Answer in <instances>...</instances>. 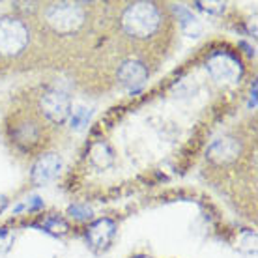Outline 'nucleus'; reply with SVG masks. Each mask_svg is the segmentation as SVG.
<instances>
[{
    "label": "nucleus",
    "instance_id": "1",
    "mask_svg": "<svg viewBox=\"0 0 258 258\" xmlns=\"http://www.w3.org/2000/svg\"><path fill=\"white\" fill-rule=\"evenodd\" d=\"M161 15L152 2H135L125 8L122 15V26L129 36L148 38L159 28Z\"/></svg>",
    "mask_w": 258,
    "mask_h": 258
},
{
    "label": "nucleus",
    "instance_id": "2",
    "mask_svg": "<svg viewBox=\"0 0 258 258\" xmlns=\"http://www.w3.org/2000/svg\"><path fill=\"white\" fill-rule=\"evenodd\" d=\"M28 38L30 34L23 21L13 19V17L0 19V54L4 56L19 54L28 45Z\"/></svg>",
    "mask_w": 258,
    "mask_h": 258
},
{
    "label": "nucleus",
    "instance_id": "3",
    "mask_svg": "<svg viewBox=\"0 0 258 258\" xmlns=\"http://www.w3.org/2000/svg\"><path fill=\"white\" fill-rule=\"evenodd\" d=\"M47 23L51 25L52 30L60 34H71L79 30L84 23V12L77 4L71 2H58L52 4L45 13Z\"/></svg>",
    "mask_w": 258,
    "mask_h": 258
},
{
    "label": "nucleus",
    "instance_id": "4",
    "mask_svg": "<svg viewBox=\"0 0 258 258\" xmlns=\"http://www.w3.org/2000/svg\"><path fill=\"white\" fill-rule=\"evenodd\" d=\"M208 71L213 79L228 84L239 83V79L243 75L241 62L228 52H213L208 58Z\"/></svg>",
    "mask_w": 258,
    "mask_h": 258
},
{
    "label": "nucleus",
    "instance_id": "5",
    "mask_svg": "<svg viewBox=\"0 0 258 258\" xmlns=\"http://www.w3.org/2000/svg\"><path fill=\"white\" fill-rule=\"evenodd\" d=\"M41 112L54 123L66 122V118L70 116L71 112L70 96L64 90H58V88L47 90L41 97Z\"/></svg>",
    "mask_w": 258,
    "mask_h": 258
},
{
    "label": "nucleus",
    "instance_id": "6",
    "mask_svg": "<svg viewBox=\"0 0 258 258\" xmlns=\"http://www.w3.org/2000/svg\"><path fill=\"white\" fill-rule=\"evenodd\" d=\"M60 168H62V161L56 154H45L41 155L38 161L34 163L30 178L36 185H45L49 181H52L58 176Z\"/></svg>",
    "mask_w": 258,
    "mask_h": 258
},
{
    "label": "nucleus",
    "instance_id": "7",
    "mask_svg": "<svg viewBox=\"0 0 258 258\" xmlns=\"http://www.w3.org/2000/svg\"><path fill=\"white\" fill-rule=\"evenodd\" d=\"M118 79L129 90H139L148 79V70L139 60H125L118 68Z\"/></svg>",
    "mask_w": 258,
    "mask_h": 258
},
{
    "label": "nucleus",
    "instance_id": "8",
    "mask_svg": "<svg viewBox=\"0 0 258 258\" xmlns=\"http://www.w3.org/2000/svg\"><path fill=\"white\" fill-rule=\"evenodd\" d=\"M114 234H116V225L112 221L99 219L88 228L86 238L94 249H107L110 245V241L114 239Z\"/></svg>",
    "mask_w": 258,
    "mask_h": 258
},
{
    "label": "nucleus",
    "instance_id": "9",
    "mask_svg": "<svg viewBox=\"0 0 258 258\" xmlns=\"http://www.w3.org/2000/svg\"><path fill=\"white\" fill-rule=\"evenodd\" d=\"M239 152H241V144L236 139H232V137H223V139H217L210 146L208 155L215 163H230L238 157Z\"/></svg>",
    "mask_w": 258,
    "mask_h": 258
},
{
    "label": "nucleus",
    "instance_id": "10",
    "mask_svg": "<svg viewBox=\"0 0 258 258\" xmlns=\"http://www.w3.org/2000/svg\"><path fill=\"white\" fill-rule=\"evenodd\" d=\"M174 12H176V15H178V19H180L181 30L187 34V36H191V38H197L200 34V30H202L199 19L183 6H174Z\"/></svg>",
    "mask_w": 258,
    "mask_h": 258
},
{
    "label": "nucleus",
    "instance_id": "11",
    "mask_svg": "<svg viewBox=\"0 0 258 258\" xmlns=\"http://www.w3.org/2000/svg\"><path fill=\"white\" fill-rule=\"evenodd\" d=\"M90 159L96 167L105 168L112 163V152H110V148L105 142H96L90 148Z\"/></svg>",
    "mask_w": 258,
    "mask_h": 258
},
{
    "label": "nucleus",
    "instance_id": "12",
    "mask_svg": "<svg viewBox=\"0 0 258 258\" xmlns=\"http://www.w3.org/2000/svg\"><path fill=\"white\" fill-rule=\"evenodd\" d=\"M15 139H17L19 144H23V142H34L38 139V129H36L34 123H21L19 131L15 133Z\"/></svg>",
    "mask_w": 258,
    "mask_h": 258
},
{
    "label": "nucleus",
    "instance_id": "13",
    "mask_svg": "<svg viewBox=\"0 0 258 258\" xmlns=\"http://www.w3.org/2000/svg\"><path fill=\"white\" fill-rule=\"evenodd\" d=\"M90 120V110L84 109V107H77L71 114V127L75 129H83Z\"/></svg>",
    "mask_w": 258,
    "mask_h": 258
},
{
    "label": "nucleus",
    "instance_id": "14",
    "mask_svg": "<svg viewBox=\"0 0 258 258\" xmlns=\"http://www.w3.org/2000/svg\"><path fill=\"white\" fill-rule=\"evenodd\" d=\"M195 6L208 13H223L225 12V2H195Z\"/></svg>",
    "mask_w": 258,
    "mask_h": 258
},
{
    "label": "nucleus",
    "instance_id": "15",
    "mask_svg": "<svg viewBox=\"0 0 258 258\" xmlns=\"http://www.w3.org/2000/svg\"><path fill=\"white\" fill-rule=\"evenodd\" d=\"M68 213H70L71 217H75V219H79V221L90 219V217H92V210H90V208L79 206V204H75V206H70Z\"/></svg>",
    "mask_w": 258,
    "mask_h": 258
},
{
    "label": "nucleus",
    "instance_id": "16",
    "mask_svg": "<svg viewBox=\"0 0 258 258\" xmlns=\"http://www.w3.org/2000/svg\"><path fill=\"white\" fill-rule=\"evenodd\" d=\"M45 228L54 234H64L66 230H68V223H66L64 219H58V217H51V219L45 223Z\"/></svg>",
    "mask_w": 258,
    "mask_h": 258
},
{
    "label": "nucleus",
    "instance_id": "17",
    "mask_svg": "<svg viewBox=\"0 0 258 258\" xmlns=\"http://www.w3.org/2000/svg\"><path fill=\"white\" fill-rule=\"evenodd\" d=\"M137 258H150V256H137Z\"/></svg>",
    "mask_w": 258,
    "mask_h": 258
}]
</instances>
